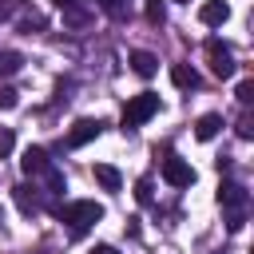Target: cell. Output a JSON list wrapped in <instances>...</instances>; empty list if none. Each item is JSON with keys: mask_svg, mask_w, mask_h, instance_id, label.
Wrapping results in <instances>:
<instances>
[{"mask_svg": "<svg viewBox=\"0 0 254 254\" xmlns=\"http://www.w3.org/2000/svg\"><path fill=\"white\" fill-rule=\"evenodd\" d=\"M20 64H24V56H20V52L0 48V75H16V71H20Z\"/></svg>", "mask_w": 254, "mask_h": 254, "instance_id": "9a60e30c", "label": "cell"}, {"mask_svg": "<svg viewBox=\"0 0 254 254\" xmlns=\"http://www.w3.org/2000/svg\"><path fill=\"white\" fill-rule=\"evenodd\" d=\"M20 28H24V32H32V28H44V20L32 12V16H24V20H20Z\"/></svg>", "mask_w": 254, "mask_h": 254, "instance_id": "7402d4cb", "label": "cell"}, {"mask_svg": "<svg viewBox=\"0 0 254 254\" xmlns=\"http://www.w3.org/2000/svg\"><path fill=\"white\" fill-rule=\"evenodd\" d=\"M163 179H167L171 187H190V183H194V167H190L187 159L171 155V159H163Z\"/></svg>", "mask_w": 254, "mask_h": 254, "instance_id": "5b68a950", "label": "cell"}, {"mask_svg": "<svg viewBox=\"0 0 254 254\" xmlns=\"http://www.w3.org/2000/svg\"><path fill=\"white\" fill-rule=\"evenodd\" d=\"M20 103V91L16 87H0V111H12Z\"/></svg>", "mask_w": 254, "mask_h": 254, "instance_id": "e0dca14e", "label": "cell"}, {"mask_svg": "<svg viewBox=\"0 0 254 254\" xmlns=\"http://www.w3.org/2000/svg\"><path fill=\"white\" fill-rule=\"evenodd\" d=\"M20 167H24V175H44L52 163H48L44 147H28V151H24V159H20Z\"/></svg>", "mask_w": 254, "mask_h": 254, "instance_id": "9c48e42d", "label": "cell"}, {"mask_svg": "<svg viewBox=\"0 0 254 254\" xmlns=\"http://www.w3.org/2000/svg\"><path fill=\"white\" fill-rule=\"evenodd\" d=\"M198 20H202L206 28H218V24L230 20V4H226V0H206V4L198 8Z\"/></svg>", "mask_w": 254, "mask_h": 254, "instance_id": "52a82bcc", "label": "cell"}, {"mask_svg": "<svg viewBox=\"0 0 254 254\" xmlns=\"http://www.w3.org/2000/svg\"><path fill=\"white\" fill-rule=\"evenodd\" d=\"M155 111H159V95H151V91H139V95H135V99H127V107H123V131H127V127H139V123H147Z\"/></svg>", "mask_w": 254, "mask_h": 254, "instance_id": "7a4b0ae2", "label": "cell"}, {"mask_svg": "<svg viewBox=\"0 0 254 254\" xmlns=\"http://www.w3.org/2000/svg\"><path fill=\"white\" fill-rule=\"evenodd\" d=\"M91 254H115V250H111V246H95Z\"/></svg>", "mask_w": 254, "mask_h": 254, "instance_id": "cb8c5ba5", "label": "cell"}, {"mask_svg": "<svg viewBox=\"0 0 254 254\" xmlns=\"http://www.w3.org/2000/svg\"><path fill=\"white\" fill-rule=\"evenodd\" d=\"M12 147H16V135H12V127H0V159H4V155H12Z\"/></svg>", "mask_w": 254, "mask_h": 254, "instance_id": "ac0fdd59", "label": "cell"}, {"mask_svg": "<svg viewBox=\"0 0 254 254\" xmlns=\"http://www.w3.org/2000/svg\"><path fill=\"white\" fill-rule=\"evenodd\" d=\"M143 12H147V20H151V24H167V4H163V0H147V8H143Z\"/></svg>", "mask_w": 254, "mask_h": 254, "instance_id": "2e32d148", "label": "cell"}, {"mask_svg": "<svg viewBox=\"0 0 254 254\" xmlns=\"http://www.w3.org/2000/svg\"><path fill=\"white\" fill-rule=\"evenodd\" d=\"M218 202H222V210H226V214H246L250 194H246V187H242V183H222V187H218Z\"/></svg>", "mask_w": 254, "mask_h": 254, "instance_id": "277c9868", "label": "cell"}, {"mask_svg": "<svg viewBox=\"0 0 254 254\" xmlns=\"http://www.w3.org/2000/svg\"><path fill=\"white\" fill-rule=\"evenodd\" d=\"M60 214V222H67V230L79 238V234H87L99 218H103V206L95 202V198H79V202H67V206H60L56 210Z\"/></svg>", "mask_w": 254, "mask_h": 254, "instance_id": "6da1fadb", "label": "cell"}, {"mask_svg": "<svg viewBox=\"0 0 254 254\" xmlns=\"http://www.w3.org/2000/svg\"><path fill=\"white\" fill-rule=\"evenodd\" d=\"M135 198L139 202H151V179H139L135 183Z\"/></svg>", "mask_w": 254, "mask_h": 254, "instance_id": "ffe728a7", "label": "cell"}, {"mask_svg": "<svg viewBox=\"0 0 254 254\" xmlns=\"http://www.w3.org/2000/svg\"><path fill=\"white\" fill-rule=\"evenodd\" d=\"M95 183H99L103 190H119V187H123V179H119V171H115L111 163H95Z\"/></svg>", "mask_w": 254, "mask_h": 254, "instance_id": "7c38bea8", "label": "cell"}, {"mask_svg": "<svg viewBox=\"0 0 254 254\" xmlns=\"http://www.w3.org/2000/svg\"><path fill=\"white\" fill-rule=\"evenodd\" d=\"M206 56H210V71L218 79H230L234 75V56H230V48L222 40H206Z\"/></svg>", "mask_w": 254, "mask_h": 254, "instance_id": "3957f363", "label": "cell"}, {"mask_svg": "<svg viewBox=\"0 0 254 254\" xmlns=\"http://www.w3.org/2000/svg\"><path fill=\"white\" fill-rule=\"evenodd\" d=\"M171 83L183 87V91H194L202 79H198V71H194L190 64H171Z\"/></svg>", "mask_w": 254, "mask_h": 254, "instance_id": "ba28073f", "label": "cell"}, {"mask_svg": "<svg viewBox=\"0 0 254 254\" xmlns=\"http://www.w3.org/2000/svg\"><path fill=\"white\" fill-rule=\"evenodd\" d=\"M218 131H222V115H214V111H210V115H198V123H194V135H198L202 143H206V139H214Z\"/></svg>", "mask_w": 254, "mask_h": 254, "instance_id": "8fae6325", "label": "cell"}, {"mask_svg": "<svg viewBox=\"0 0 254 254\" xmlns=\"http://www.w3.org/2000/svg\"><path fill=\"white\" fill-rule=\"evenodd\" d=\"M254 135V127H250V115H242L238 119V139H250Z\"/></svg>", "mask_w": 254, "mask_h": 254, "instance_id": "603a6c76", "label": "cell"}, {"mask_svg": "<svg viewBox=\"0 0 254 254\" xmlns=\"http://www.w3.org/2000/svg\"><path fill=\"white\" fill-rule=\"evenodd\" d=\"M12 198H16V206H20L24 214H36V210H40V198L32 194V187H16V190H12Z\"/></svg>", "mask_w": 254, "mask_h": 254, "instance_id": "5bb4252c", "label": "cell"}, {"mask_svg": "<svg viewBox=\"0 0 254 254\" xmlns=\"http://www.w3.org/2000/svg\"><path fill=\"white\" fill-rule=\"evenodd\" d=\"M64 12V24L67 28H83V24H91V12L83 8V4H67V8H60Z\"/></svg>", "mask_w": 254, "mask_h": 254, "instance_id": "4fadbf2b", "label": "cell"}, {"mask_svg": "<svg viewBox=\"0 0 254 254\" xmlns=\"http://www.w3.org/2000/svg\"><path fill=\"white\" fill-rule=\"evenodd\" d=\"M234 95H238V103H242V107H246V103H250V99H254V79H242V83H238V91H234Z\"/></svg>", "mask_w": 254, "mask_h": 254, "instance_id": "d6986e66", "label": "cell"}, {"mask_svg": "<svg viewBox=\"0 0 254 254\" xmlns=\"http://www.w3.org/2000/svg\"><path fill=\"white\" fill-rule=\"evenodd\" d=\"M175 4H187V0H175Z\"/></svg>", "mask_w": 254, "mask_h": 254, "instance_id": "484cf974", "label": "cell"}, {"mask_svg": "<svg viewBox=\"0 0 254 254\" xmlns=\"http://www.w3.org/2000/svg\"><path fill=\"white\" fill-rule=\"evenodd\" d=\"M99 131H103V123H99V119H75V123H71V131H67V147H83V143H91Z\"/></svg>", "mask_w": 254, "mask_h": 254, "instance_id": "8992f818", "label": "cell"}, {"mask_svg": "<svg viewBox=\"0 0 254 254\" xmlns=\"http://www.w3.org/2000/svg\"><path fill=\"white\" fill-rule=\"evenodd\" d=\"M123 4H127V0H99V8L111 12V16H123Z\"/></svg>", "mask_w": 254, "mask_h": 254, "instance_id": "44dd1931", "label": "cell"}, {"mask_svg": "<svg viewBox=\"0 0 254 254\" xmlns=\"http://www.w3.org/2000/svg\"><path fill=\"white\" fill-rule=\"evenodd\" d=\"M67 4H83V0H56V8H67Z\"/></svg>", "mask_w": 254, "mask_h": 254, "instance_id": "d4e9b609", "label": "cell"}, {"mask_svg": "<svg viewBox=\"0 0 254 254\" xmlns=\"http://www.w3.org/2000/svg\"><path fill=\"white\" fill-rule=\"evenodd\" d=\"M131 71H135V75H143V79H151V75L159 71V60H155L151 52H143V48H139V52H131Z\"/></svg>", "mask_w": 254, "mask_h": 254, "instance_id": "30bf717a", "label": "cell"}]
</instances>
